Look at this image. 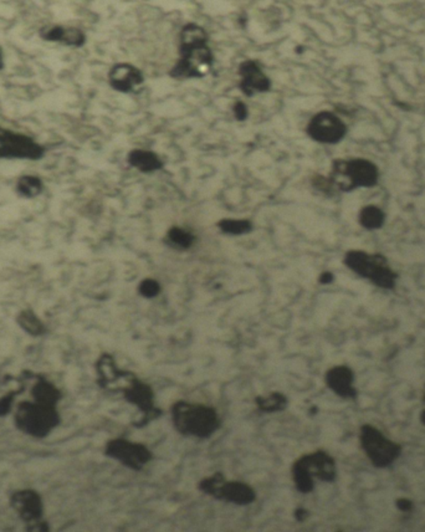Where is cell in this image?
Listing matches in <instances>:
<instances>
[{
    "mask_svg": "<svg viewBox=\"0 0 425 532\" xmlns=\"http://www.w3.org/2000/svg\"><path fill=\"white\" fill-rule=\"evenodd\" d=\"M386 221V215L381 209L375 205L364 207L359 213V223L366 229H378Z\"/></svg>",
    "mask_w": 425,
    "mask_h": 532,
    "instance_id": "cell-21",
    "label": "cell"
},
{
    "mask_svg": "<svg viewBox=\"0 0 425 532\" xmlns=\"http://www.w3.org/2000/svg\"><path fill=\"white\" fill-rule=\"evenodd\" d=\"M12 505L25 521L35 520L41 515V502L32 491L17 493L12 496Z\"/></svg>",
    "mask_w": 425,
    "mask_h": 532,
    "instance_id": "cell-15",
    "label": "cell"
},
{
    "mask_svg": "<svg viewBox=\"0 0 425 532\" xmlns=\"http://www.w3.org/2000/svg\"><path fill=\"white\" fill-rule=\"evenodd\" d=\"M129 162L142 173H153L163 168V160L157 153L147 149H133L129 154Z\"/></svg>",
    "mask_w": 425,
    "mask_h": 532,
    "instance_id": "cell-17",
    "label": "cell"
},
{
    "mask_svg": "<svg viewBox=\"0 0 425 532\" xmlns=\"http://www.w3.org/2000/svg\"><path fill=\"white\" fill-rule=\"evenodd\" d=\"M332 280L333 275L331 273H323V274L320 276L321 284H330Z\"/></svg>",
    "mask_w": 425,
    "mask_h": 532,
    "instance_id": "cell-28",
    "label": "cell"
},
{
    "mask_svg": "<svg viewBox=\"0 0 425 532\" xmlns=\"http://www.w3.org/2000/svg\"><path fill=\"white\" fill-rule=\"evenodd\" d=\"M308 516V513L303 508H299L295 511V517L299 521L305 520Z\"/></svg>",
    "mask_w": 425,
    "mask_h": 532,
    "instance_id": "cell-27",
    "label": "cell"
},
{
    "mask_svg": "<svg viewBox=\"0 0 425 532\" xmlns=\"http://www.w3.org/2000/svg\"><path fill=\"white\" fill-rule=\"evenodd\" d=\"M345 123L332 112H320L311 118L308 134L314 141L325 145L339 143L346 135Z\"/></svg>",
    "mask_w": 425,
    "mask_h": 532,
    "instance_id": "cell-8",
    "label": "cell"
},
{
    "mask_svg": "<svg viewBox=\"0 0 425 532\" xmlns=\"http://www.w3.org/2000/svg\"><path fill=\"white\" fill-rule=\"evenodd\" d=\"M345 263L358 275L370 279L381 288L395 286V274L389 269L386 259L381 255H370L363 251H350L346 255Z\"/></svg>",
    "mask_w": 425,
    "mask_h": 532,
    "instance_id": "cell-4",
    "label": "cell"
},
{
    "mask_svg": "<svg viewBox=\"0 0 425 532\" xmlns=\"http://www.w3.org/2000/svg\"><path fill=\"white\" fill-rule=\"evenodd\" d=\"M124 394L126 401L137 405L143 414V419L137 424V427L146 425L149 421L160 416V410L154 407L152 388L135 378L133 374L131 376L130 385L127 388H124Z\"/></svg>",
    "mask_w": 425,
    "mask_h": 532,
    "instance_id": "cell-11",
    "label": "cell"
},
{
    "mask_svg": "<svg viewBox=\"0 0 425 532\" xmlns=\"http://www.w3.org/2000/svg\"><path fill=\"white\" fill-rule=\"evenodd\" d=\"M140 294L146 299H153L160 293V282L154 279H144L138 286Z\"/></svg>",
    "mask_w": 425,
    "mask_h": 532,
    "instance_id": "cell-25",
    "label": "cell"
},
{
    "mask_svg": "<svg viewBox=\"0 0 425 532\" xmlns=\"http://www.w3.org/2000/svg\"><path fill=\"white\" fill-rule=\"evenodd\" d=\"M17 193L23 198H35L40 196L44 190V183L41 178L34 176V174H26L19 178L17 182Z\"/></svg>",
    "mask_w": 425,
    "mask_h": 532,
    "instance_id": "cell-18",
    "label": "cell"
},
{
    "mask_svg": "<svg viewBox=\"0 0 425 532\" xmlns=\"http://www.w3.org/2000/svg\"><path fill=\"white\" fill-rule=\"evenodd\" d=\"M199 489L214 499L232 502L239 506L252 504L256 497L252 486L240 481H227L220 473L203 479L199 484Z\"/></svg>",
    "mask_w": 425,
    "mask_h": 532,
    "instance_id": "cell-5",
    "label": "cell"
},
{
    "mask_svg": "<svg viewBox=\"0 0 425 532\" xmlns=\"http://www.w3.org/2000/svg\"><path fill=\"white\" fill-rule=\"evenodd\" d=\"M40 37L50 43H60L75 48H80L86 42V37L80 29L66 28L62 25L45 26L40 30Z\"/></svg>",
    "mask_w": 425,
    "mask_h": 532,
    "instance_id": "cell-14",
    "label": "cell"
},
{
    "mask_svg": "<svg viewBox=\"0 0 425 532\" xmlns=\"http://www.w3.org/2000/svg\"><path fill=\"white\" fill-rule=\"evenodd\" d=\"M213 54L207 43L182 44L180 59L172 68L176 79L200 77L210 68Z\"/></svg>",
    "mask_w": 425,
    "mask_h": 532,
    "instance_id": "cell-6",
    "label": "cell"
},
{
    "mask_svg": "<svg viewBox=\"0 0 425 532\" xmlns=\"http://www.w3.org/2000/svg\"><path fill=\"white\" fill-rule=\"evenodd\" d=\"M18 322L26 332H29L30 335L37 336V335H41L45 329H44L43 324L40 322V320L37 318V315L30 310H26L23 311L19 315Z\"/></svg>",
    "mask_w": 425,
    "mask_h": 532,
    "instance_id": "cell-24",
    "label": "cell"
},
{
    "mask_svg": "<svg viewBox=\"0 0 425 532\" xmlns=\"http://www.w3.org/2000/svg\"><path fill=\"white\" fill-rule=\"evenodd\" d=\"M110 84L120 92H131L143 84V75L130 64H117L108 74Z\"/></svg>",
    "mask_w": 425,
    "mask_h": 532,
    "instance_id": "cell-13",
    "label": "cell"
},
{
    "mask_svg": "<svg viewBox=\"0 0 425 532\" xmlns=\"http://www.w3.org/2000/svg\"><path fill=\"white\" fill-rule=\"evenodd\" d=\"M328 178L334 190L351 192L359 187H373L378 182V168L367 159H337Z\"/></svg>",
    "mask_w": 425,
    "mask_h": 532,
    "instance_id": "cell-2",
    "label": "cell"
},
{
    "mask_svg": "<svg viewBox=\"0 0 425 532\" xmlns=\"http://www.w3.org/2000/svg\"><path fill=\"white\" fill-rule=\"evenodd\" d=\"M167 241L178 250H187L194 244L196 235L185 228L172 227L167 232Z\"/></svg>",
    "mask_w": 425,
    "mask_h": 532,
    "instance_id": "cell-19",
    "label": "cell"
},
{
    "mask_svg": "<svg viewBox=\"0 0 425 532\" xmlns=\"http://www.w3.org/2000/svg\"><path fill=\"white\" fill-rule=\"evenodd\" d=\"M6 66V62H4V54H3V50L0 48V70H3Z\"/></svg>",
    "mask_w": 425,
    "mask_h": 532,
    "instance_id": "cell-30",
    "label": "cell"
},
{
    "mask_svg": "<svg viewBox=\"0 0 425 532\" xmlns=\"http://www.w3.org/2000/svg\"><path fill=\"white\" fill-rule=\"evenodd\" d=\"M239 74L241 77V91L247 96H254L256 93L269 91L272 86L270 80L264 74L259 64L253 60L243 62L239 68Z\"/></svg>",
    "mask_w": 425,
    "mask_h": 532,
    "instance_id": "cell-12",
    "label": "cell"
},
{
    "mask_svg": "<svg viewBox=\"0 0 425 532\" xmlns=\"http://www.w3.org/2000/svg\"><path fill=\"white\" fill-rule=\"evenodd\" d=\"M362 444L366 453L377 466L390 464L399 454V447L387 441L378 430L372 427H364L362 430Z\"/></svg>",
    "mask_w": 425,
    "mask_h": 532,
    "instance_id": "cell-10",
    "label": "cell"
},
{
    "mask_svg": "<svg viewBox=\"0 0 425 532\" xmlns=\"http://www.w3.org/2000/svg\"><path fill=\"white\" fill-rule=\"evenodd\" d=\"M234 115L239 121H244L247 117V107L244 102H236L234 104Z\"/></svg>",
    "mask_w": 425,
    "mask_h": 532,
    "instance_id": "cell-26",
    "label": "cell"
},
{
    "mask_svg": "<svg viewBox=\"0 0 425 532\" xmlns=\"http://www.w3.org/2000/svg\"><path fill=\"white\" fill-rule=\"evenodd\" d=\"M398 506L402 510H409L410 508V502H407V500H399L398 502Z\"/></svg>",
    "mask_w": 425,
    "mask_h": 532,
    "instance_id": "cell-29",
    "label": "cell"
},
{
    "mask_svg": "<svg viewBox=\"0 0 425 532\" xmlns=\"http://www.w3.org/2000/svg\"><path fill=\"white\" fill-rule=\"evenodd\" d=\"M106 455L116 459L121 464L133 470H141L152 460V453L143 444H137L126 439H113L106 447Z\"/></svg>",
    "mask_w": 425,
    "mask_h": 532,
    "instance_id": "cell-9",
    "label": "cell"
},
{
    "mask_svg": "<svg viewBox=\"0 0 425 532\" xmlns=\"http://www.w3.org/2000/svg\"><path fill=\"white\" fill-rule=\"evenodd\" d=\"M218 228L222 230L223 232L228 234V235H245L247 232L253 230V224L252 221H247V219H223V221H218Z\"/></svg>",
    "mask_w": 425,
    "mask_h": 532,
    "instance_id": "cell-22",
    "label": "cell"
},
{
    "mask_svg": "<svg viewBox=\"0 0 425 532\" xmlns=\"http://www.w3.org/2000/svg\"><path fill=\"white\" fill-rule=\"evenodd\" d=\"M256 404L260 410L272 413V412L283 410L287 404V399L281 393H272L269 397L256 398Z\"/></svg>",
    "mask_w": 425,
    "mask_h": 532,
    "instance_id": "cell-23",
    "label": "cell"
},
{
    "mask_svg": "<svg viewBox=\"0 0 425 532\" xmlns=\"http://www.w3.org/2000/svg\"><path fill=\"white\" fill-rule=\"evenodd\" d=\"M291 473L297 490L308 494L314 489L312 477H320L325 481H332L336 477V468L330 455L323 452H316L296 460Z\"/></svg>",
    "mask_w": 425,
    "mask_h": 532,
    "instance_id": "cell-3",
    "label": "cell"
},
{
    "mask_svg": "<svg viewBox=\"0 0 425 532\" xmlns=\"http://www.w3.org/2000/svg\"><path fill=\"white\" fill-rule=\"evenodd\" d=\"M17 424L28 434L45 437L59 424V414L50 405L21 403L17 414Z\"/></svg>",
    "mask_w": 425,
    "mask_h": 532,
    "instance_id": "cell-7",
    "label": "cell"
},
{
    "mask_svg": "<svg viewBox=\"0 0 425 532\" xmlns=\"http://www.w3.org/2000/svg\"><path fill=\"white\" fill-rule=\"evenodd\" d=\"M172 421L174 428L185 437L209 438L220 427L214 408L187 402L173 404Z\"/></svg>",
    "mask_w": 425,
    "mask_h": 532,
    "instance_id": "cell-1",
    "label": "cell"
},
{
    "mask_svg": "<svg viewBox=\"0 0 425 532\" xmlns=\"http://www.w3.org/2000/svg\"><path fill=\"white\" fill-rule=\"evenodd\" d=\"M32 396L35 398L37 403L55 407L56 402L60 399V392L56 389L54 385L48 382H40L32 389Z\"/></svg>",
    "mask_w": 425,
    "mask_h": 532,
    "instance_id": "cell-20",
    "label": "cell"
},
{
    "mask_svg": "<svg viewBox=\"0 0 425 532\" xmlns=\"http://www.w3.org/2000/svg\"><path fill=\"white\" fill-rule=\"evenodd\" d=\"M352 380L353 374L347 367L331 368L326 374L327 385L341 397L352 398L356 396V391L352 387Z\"/></svg>",
    "mask_w": 425,
    "mask_h": 532,
    "instance_id": "cell-16",
    "label": "cell"
}]
</instances>
